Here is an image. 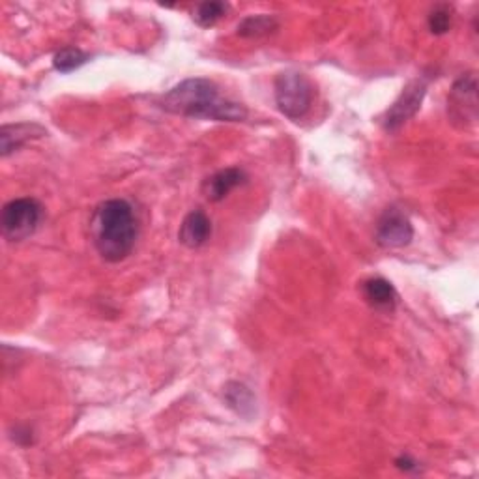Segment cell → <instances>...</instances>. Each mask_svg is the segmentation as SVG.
Returning a JSON list of instances; mask_svg holds the SVG:
<instances>
[{
    "label": "cell",
    "mask_w": 479,
    "mask_h": 479,
    "mask_svg": "<svg viewBox=\"0 0 479 479\" xmlns=\"http://www.w3.org/2000/svg\"><path fill=\"white\" fill-rule=\"evenodd\" d=\"M159 107L185 118L213 120V122H244L248 111L242 104L221 94L220 86L204 77H191L161 95Z\"/></svg>",
    "instance_id": "6da1fadb"
},
{
    "label": "cell",
    "mask_w": 479,
    "mask_h": 479,
    "mask_svg": "<svg viewBox=\"0 0 479 479\" xmlns=\"http://www.w3.org/2000/svg\"><path fill=\"white\" fill-rule=\"evenodd\" d=\"M95 251L107 262L126 260L137 242L139 221L133 206L124 199H109L94 210L90 221Z\"/></svg>",
    "instance_id": "7a4b0ae2"
},
{
    "label": "cell",
    "mask_w": 479,
    "mask_h": 479,
    "mask_svg": "<svg viewBox=\"0 0 479 479\" xmlns=\"http://www.w3.org/2000/svg\"><path fill=\"white\" fill-rule=\"evenodd\" d=\"M274 95L281 114L291 120H302L313 107L315 86L302 71L286 69L274 81Z\"/></svg>",
    "instance_id": "3957f363"
},
{
    "label": "cell",
    "mask_w": 479,
    "mask_h": 479,
    "mask_svg": "<svg viewBox=\"0 0 479 479\" xmlns=\"http://www.w3.org/2000/svg\"><path fill=\"white\" fill-rule=\"evenodd\" d=\"M43 221V206L32 197L14 199L0 213V229L8 242H23L31 238Z\"/></svg>",
    "instance_id": "277c9868"
},
{
    "label": "cell",
    "mask_w": 479,
    "mask_h": 479,
    "mask_svg": "<svg viewBox=\"0 0 479 479\" xmlns=\"http://www.w3.org/2000/svg\"><path fill=\"white\" fill-rule=\"evenodd\" d=\"M375 240L384 249H402L411 246L414 240V227L411 218L397 206L386 208L378 218Z\"/></svg>",
    "instance_id": "5b68a950"
},
{
    "label": "cell",
    "mask_w": 479,
    "mask_h": 479,
    "mask_svg": "<svg viewBox=\"0 0 479 479\" xmlns=\"http://www.w3.org/2000/svg\"><path fill=\"white\" fill-rule=\"evenodd\" d=\"M447 114L451 122L459 128L475 124L477 118V77L466 74L455 81L447 95Z\"/></svg>",
    "instance_id": "8992f818"
},
{
    "label": "cell",
    "mask_w": 479,
    "mask_h": 479,
    "mask_svg": "<svg viewBox=\"0 0 479 479\" xmlns=\"http://www.w3.org/2000/svg\"><path fill=\"white\" fill-rule=\"evenodd\" d=\"M427 94V81L425 79H414L406 85L401 92L395 104L388 109L384 116V130L386 131H397L401 130L411 118L416 116L420 111L423 98Z\"/></svg>",
    "instance_id": "52a82bcc"
},
{
    "label": "cell",
    "mask_w": 479,
    "mask_h": 479,
    "mask_svg": "<svg viewBox=\"0 0 479 479\" xmlns=\"http://www.w3.org/2000/svg\"><path fill=\"white\" fill-rule=\"evenodd\" d=\"M248 182V175L240 167H229V169H221L203 184V194L210 203H221L225 197H229L230 191L236 187L244 185Z\"/></svg>",
    "instance_id": "ba28073f"
},
{
    "label": "cell",
    "mask_w": 479,
    "mask_h": 479,
    "mask_svg": "<svg viewBox=\"0 0 479 479\" xmlns=\"http://www.w3.org/2000/svg\"><path fill=\"white\" fill-rule=\"evenodd\" d=\"M212 236V221L203 210H191L178 230L180 244L187 249L203 248Z\"/></svg>",
    "instance_id": "9c48e42d"
},
{
    "label": "cell",
    "mask_w": 479,
    "mask_h": 479,
    "mask_svg": "<svg viewBox=\"0 0 479 479\" xmlns=\"http://www.w3.org/2000/svg\"><path fill=\"white\" fill-rule=\"evenodd\" d=\"M43 135H45V130L38 124L23 122V124L3 126V130H0V156L8 158L10 154L25 147L27 142L40 139Z\"/></svg>",
    "instance_id": "30bf717a"
},
{
    "label": "cell",
    "mask_w": 479,
    "mask_h": 479,
    "mask_svg": "<svg viewBox=\"0 0 479 479\" xmlns=\"http://www.w3.org/2000/svg\"><path fill=\"white\" fill-rule=\"evenodd\" d=\"M362 291H364V298L367 300V303L375 307L376 311L390 313V311H393L397 305L395 286L384 277H371L364 281Z\"/></svg>",
    "instance_id": "8fae6325"
},
{
    "label": "cell",
    "mask_w": 479,
    "mask_h": 479,
    "mask_svg": "<svg viewBox=\"0 0 479 479\" xmlns=\"http://www.w3.org/2000/svg\"><path fill=\"white\" fill-rule=\"evenodd\" d=\"M225 401L238 416L251 418L255 414V395L242 382H229L225 386Z\"/></svg>",
    "instance_id": "7c38bea8"
},
{
    "label": "cell",
    "mask_w": 479,
    "mask_h": 479,
    "mask_svg": "<svg viewBox=\"0 0 479 479\" xmlns=\"http://www.w3.org/2000/svg\"><path fill=\"white\" fill-rule=\"evenodd\" d=\"M279 27V23L274 15L268 14H258V15H249L238 25V36L242 38H262L267 34L276 32Z\"/></svg>",
    "instance_id": "4fadbf2b"
},
{
    "label": "cell",
    "mask_w": 479,
    "mask_h": 479,
    "mask_svg": "<svg viewBox=\"0 0 479 479\" xmlns=\"http://www.w3.org/2000/svg\"><path fill=\"white\" fill-rule=\"evenodd\" d=\"M90 60V55L77 50V47H66V50H60L53 57V68L60 74H71V71L79 69Z\"/></svg>",
    "instance_id": "5bb4252c"
},
{
    "label": "cell",
    "mask_w": 479,
    "mask_h": 479,
    "mask_svg": "<svg viewBox=\"0 0 479 479\" xmlns=\"http://www.w3.org/2000/svg\"><path fill=\"white\" fill-rule=\"evenodd\" d=\"M227 12H229V5L212 0V3H203L197 6V10L194 12V19L199 27L208 29V27H213L220 19H223Z\"/></svg>",
    "instance_id": "9a60e30c"
},
{
    "label": "cell",
    "mask_w": 479,
    "mask_h": 479,
    "mask_svg": "<svg viewBox=\"0 0 479 479\" xmlns=\"http://www.w3.org/2000/svg\"><path fill=\"white\" fill-rule=\"evenodd\" d=\"M451 21H453V8L449 5H437L429 14L427 25H429V31L435 36H442L449 32Z\"/></svg>",
    "instance_id": "2e32d148"
},
{
    "label": "cell",
    "mask_w": 479,
    "mask_h": 479,
    "mask_svg": "<svg viewBox=\"0 0 479 479\" xmlns=\"http://www.w3.org/2000/svg\"><path fill=\"white\" fill-rule=\"evenodd\" d=\"M395 466L402 472H418L420 468V465L411 457V455H401V457H397Z\"/></svg>",
    "instance_id": "e0dca14e"
}]
</instances>
